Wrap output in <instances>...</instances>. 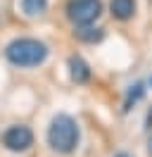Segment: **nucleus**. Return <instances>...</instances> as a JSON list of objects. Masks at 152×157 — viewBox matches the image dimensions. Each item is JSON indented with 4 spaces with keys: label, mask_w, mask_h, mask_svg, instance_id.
<instances>
[{
    "label": "nucleus",
    "mask_w": 152,
    "mask_h": 157,
    "mask_svg": "<svg viewBox=\"0 0 152 157\" xmlns=\"http://www.w3.org/2000/svg\"><path fill=\"white\" fill-rule=\"evenodd\" d=\"M48 145L59 155L74 152L76 145H78V124H76V119L69 117V114L52 117L50 126H48Z\"/></svg>",
    "instance_id": "nucleus-1"
},
{
    "label": "nucleus",
    "mask_w": 152,
    "mask_h": 157,
    "mask_svg": "<svg viewBox=\"0 0 152 157\" xmlns=\"http://www.w3.org/2000/svg\"><path fill=\"white\" fill-rule=\"evenodd\" d=\"M5 57L14 67H38L48 57V45L38 38H14L5 48Z\"/></svg>",
    "instance_id": "nucleus-2"
},
{
    "label": "nucleus",
    "mask_w": 152,
    "mask_h": 157,
    "mask_svg": "<svg viewBox=\"0 0 152 157\" xmlns=\"http://www.w3.org/2000/svg\"><path fill=\"white\" fill-rule=\"evenodd\" d=\"M100 14H102L100 0H69L66 5V17L74 26H90Z\"/></svg>",
    "instance_id": "nucleus-3"
},
{
    "label": "nucleus",
    "mask_w": 152,
    "mask_h": 157,
    "mask_svg": "<svg viewBox=\"0 0 152 157\" xmlns=\"http://www.w3.org/2000/svg\"><path fill=\"white\" fill-rule=\"evenodd\" d=\"M2 145L12 152H24L33 145V131L24 124H14L2 133Z\"/></svg>",
    "instance_id": "nucleus-4"
},
{
    "label": "nucleus",
    "mask_w": 152,
    "mask_h": 157,
    "mask_svg": "<svg viewBox=\"0 0 152 157\" xmlns=\"http://www.w3.org/2000/svg\"><path fill=\"white\" fill-rule=\"evenodd\" d=\"M69 76H71V81H76V83H86V81L90 78V67L86 64L83 57H78V55H71V57H69Z\"/></svg>",
    "instance_id": "nucleus-5"
},
{
    "label": "nucleus",
    "mask_w": 152,
    "mask_h": 157,
    "mask_svg": "<svg viewBox=\"0 0 152 157\" xmlns=\"http://www.w3.org/2000/svg\"><path fill=\"white\" fill-rule=\"evenodd\" d=\"M109 12L114 19L126 21L135 14V0H109Z\"/></svg>",
    "instance_id": "nucleus-6"
},
{
    "label": "nucleus",
    "mask_w": 152,
    "mask_h": 157,
    "mask_svg": "<svg viewBox=\"0 0 152 157\" xmlns=\"http://www.w3.org/2000/svg\"><path fill=\"white\" fill-rule=\"evenodd\" d=\"M48 7V0H21V10L26 17H36L40 12H45Z\"/></svg>",
    "instance_id": "nucleus-7"
},
{
    "label": "nucleus",
    "mask_w": 152,
    "mask_h": 157,
    "mask_svg": "<svg viewBox=\"0 0 152 157\" xmlns=\"http://www.w3.org/2000/svg\"><path fill=\"white\" fill-rule=\"evenodd\" d=\"M142 83H135L131 90H128V95H126V102H124V109H131V105L133 102H138V100L142 98Z\"/></svg>",
    "instance_id": "nucleus-8"
},
{
    "label": "nucleus",
    "mask_w": 152,
    "mask_h": 157,
    "mask_svg": "<svg viewBox=\"0 0 152 157\" xmlns=\"http://www.w3.org/2000/svg\"><path fill=\"white\" fill-rule=\"evenodd\" d=\"M78 38L86 40V43H95V40L102 38V31L100 29H83V31H78Z\"/></svg>",
    "instance_id": "nucleus-9"
},
{
    "label": "nucleus",
    "mask_w": 152,
    "mask_h": 157,
    "mask_svg": "<svg viewBox=\"0 0 152 157\" xmlns=\"http://www.w3.org/2000/svg\"><path fill=\"white\" fill-rule=\"evenodd\" d=\"M147 155L152 157V136H150V140H147Z\"/></svg>",
    "instance_id": "nucleus-10"
},
{
    "label": "nucleus",
    "mask_w": 152,
    "mask_h": 157,
    "mask_svg": "<svg viewBox=\"0 0 152 157\" xmlns=\"http://www.w3.org/2000/svg\"><path fill=\"white\" fill-rule=\"evenodd\" d=\"M114 157H131V155H126V152H119V155H114Z\"/></svg>",
    "instance_id": "nucleus-11"
}]
</instances>
